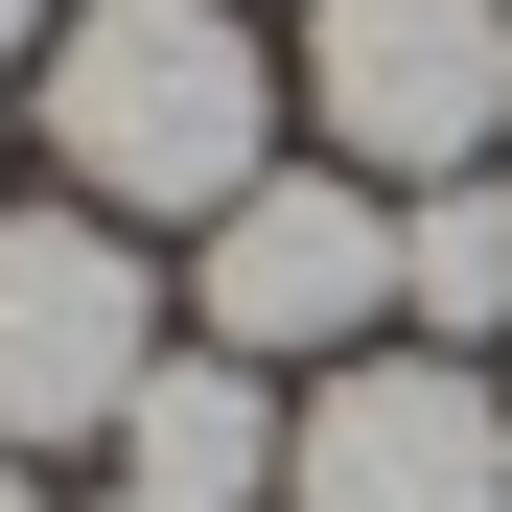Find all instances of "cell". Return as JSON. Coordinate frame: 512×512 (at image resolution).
Masks as SVG:
<instances>
[{"instance_id":"cell-1","label":"cell","mask_w":512,"mask_h":512,"mask_svg":"<svg viewBox=\"0 0 512 512\" xmlns=\"http://www.w3.org/2000/svg\"><path fill=\"white\" fill-rule=\"evenodd\" d=\"M256 140H280V70H256L233 0H70L47 24V163H70V210H233L256 187Z\"/></svg>"},{"instance_id":"cell-3","label":"cell","mask_w":512,"mask_h":512,"mask_svg":"<svg viewBox=\"0 0 512 512\" xmlns=\"http://www.w3.org/2000/svg\"><path fill=\"white\" fill-rule=\"evenodd\" d=\"M187 303H210L233 373H280V350L350 373L373 326H396V187H350V163H256V187L210 210V256H187Z\"/></svg>"},{"instance_id":"cell-8","label":"cell","mask_w":512,"mask_h":512,"mask_svg":"<svg viewBox=\"0 0 512 512\" xmlns=\"http://www.w3.org/2000/svg\"><path fill=\"white\" fill-rule=\"evenodd\" d=\"M47 24H70V0H0V70H47Z\"/></svg>"},{"instance_id":"cell-5","label":"cell","mask_w":512,"mask_h":512,"mask_svg":"<svg viewBox=\"0 0 512 512\" xmlns=\"http://www.w3.org/2000/svg\"><path fill=\"white\" fill-rule=\"evenodd\" d=\"M163 373V280L117 210H0V443H117Z\"/></svg>"},{"instance_id":"cell-4","label":"cell","mask_w":512,"mask_h":512,"mask_svg":"<svg viewBox=\"0 0 512 512\" xmlns=\"http://www.w3.org/2000/svg\"><path fill=\"white\" fill-rule=\"evenodd\" d=\"M280 512H512V396L466 350H350L280 396Z\"/></svg>"},{"instance_id":"cell-9","label":"cell","mask_w":512,"mask_h":512,"mask_svg":"<svg viewBox=\"0 0 512 512\" xmlns=\"http://www.w3.org/2000/svg\"><path fill=\"white\" fill-rule=\"evenodd\" d=\"M0 512H24V443H0Z\"/></svg>"},{"instance_id":"cell-6","label":"cell","mask_w":512,"mask_h":512,"mask_svg":"<svg viewBox=\"0 0 512 512\" xmlns=\"http://www.w3.org/2000/svg\"><path fill=\"white\" fill-rule=\"evenodd\" d=\"M117 489L140 512H256V489H280V396H256L233 350H163L117 396Z\"/></svg>"},{"instance_id":"cell-7","label":"cell","mask_w":512,"mask_h":512,"mask_svg":"<svg viewBox=\"0 0 512 512\" xmlns=\"http://www.w3.org/2000/svg\"><path fill=\"white\" fill-rule=\"evenodd\" d=\"M396 303H419V350L512 326V187H489V163H466V187H396Z\"/></svg>"},{"instance_id":"cell-10","label":"cell","mask_w":512,"mask_h":512,"mask_svg":"<svg viewBox=\"0 0 512 512\" xmlns=\"http://www.w3.org/2000/svg\"><path fill=\"white\" fill-rule=\"evenodd\" d=\"M94 512H140V489H94Z\"/></svg>"},{"instance_id":"cell-2","label":"cell","mask_w":512,"mask_h":512,"mask_svg":"<svg viewBox=\"0 0 512 512\" xmlns=\"http://www.w3.org/2000/svg\"><path fill=\"white\" fill-rule=\"evenodd\" d=\"M303 117L350 187H466L512 140V0H303Z\"/></svg>"}]
</instances>
